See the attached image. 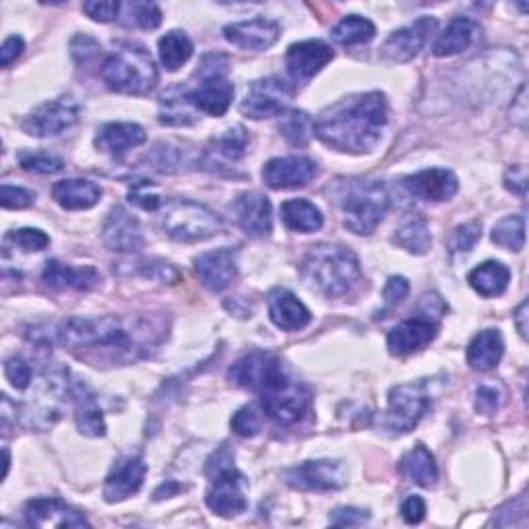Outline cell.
<instances>
[{"instance_id": "cell-1", "label": "cell", "mask_w": 529, "mask_h": 529, "mask_svg": "<svg viewBox=\"0 0 529 529\" xmlns=\"http://www.w3.org/2000/svg\"><path fill=\"white\" fill-rule=\"evenodd\" d=\"M387 127V100L381 91L360 93L333 104L315 122V135L341 153H368Z\"/></svg>"}, {"instance_id": "cell-2", "label": "cell", "mask_w": 529, "mask_h": 529, "mask_svg": "<svg viewBox=\"0 0 529 529\" xmlns=\"http://www.w3.org/2000/svg\"><path fill=\"white\" fill-rule=\"evenodd\" d=\"M31 339L46 341V344H60L69 350H104L129 358L141 350L135 344V331L120 317H71L52 325L48 331H36Z\"/></svg>"}, {"instance_id": "cell-3", "label": "cell", "mask_w": 529, "mask_h": 529, "mask_svg": "<svg viewBox=\"0 0 529 529\" xmlns=\"http://www.w3.org/2000/svg\"><path fill=\"white\" fill-rule=\"evenodd\" d=\"M304 282L327 298H344L362 284V269L350 248L319 244L302 261Z\"/></svg>"}, {"instance_id": "cell-4", "label": "cell", "mask_w": 529, "mask_h": 529, "mask_svg": "<svg viewBox=\"0 0 529 529\" xmlns=\"http://www.w3.org/2000/svg\"><path fill=\"white\" fill-rule=\"evenodd\" d=\"M337 203L344 211V226L358 236H370L389 209V193L383 180L354 178L339 184Z\"/></svg>"}, {"instance_id": "cell-5", "label": "cell", "mask_w": 529, "mask_h": 529, "mask_svg": "<svg viewBox=\"0 0 529 529\" xmlns=\"http://www.w3.org/2000/svg\"><path fill=\"white\" fill-rule=\"evenodd\" d=\"M108 89L129 96H145L158 85V69L151 54L137 44H122L114 50L100 69Z\"/></svg>"}, {"instance_id": "cell-6", "label": "cell", "mask_w": 529, "mask_h": 529, "mask_svg": "<svg viewBox=\"0 0 529 529\" xmlns=\"http://www.w3.org/2000/svg\"><path fill=\"white\" fill-rule=\"evenodd\" d=\"M182 93L195 110L209 116H224L234 98V87L228 79V58L207 54L197 71L195 87L182 89Z\"/></svg>"}, {"instance_id": "cell-7", "label": "cell", "mask_w": 529, "mask_h": 529, "mask_svg": "<svg viewBox=\"0 0 529 529\" xmlns=\"http://www.w3.org/2000/svg\"><path fill=\"white\" fill-rule=\"evenodd\" d=\"M205 472L211 478V488L205 496L207 507L220 517H236L244 513L248 507L244 494L246 480L234 468V461L228 449H220L215 455H211Z\"/></svg>"}, {"instance_id": "cell-8", "label": "cell", "mask_w": 529, "mask_h": 529, "mask_svg": "<svg viewBox=\"0 0 529 529\" xmlns=\"http://www.w3.org/2000/svg\"><path fill=\"white\" fill-rule=\"evenodd\" d=\"M160 224L166 236L184 244L201 242L222 232L220 215L189 199H174L166 203L160 215Z\"/></svg>"}, {"instance_id": "cell-9", "label": "cell", "mask_w": 529, "mask_h": 529, "mask_svg": "<svg viewBox=\"0 0 529 529\" xmlns=\"http://www.w3.org/2000/svg\"><path fill=\"white\" fill-rule=\"evenodd\" d=\"M432 406L428 381L403 383L389 391V406L381 418V426L391 434H406L418 426Z\"/></svg>"}, {"instance_id": "cell-10", "label": "cell", "mask_w": 529, "mask_h": 529, "mask_svg": "<svg viewBox=\"0 0 529 529\" xmlns=\"http://www.w3.org/2000/svg\"><path fill=\"white\" fill-rule=\"evenodd\" d=\"M228 379L236 387L265 395L275 391L277 387L286 385L292 377L288 375L282 360H279L275 354L255 350L251 354L242 356L236 364H232Z\"/></svg>"}, {"instance_id": "cell-11", "label": "cell", "mask_w": 529, "mask_h": 529, "mask_svg": "<svg viewBox=\"0 0 529 529\" xmlns=\"http://www.w3.org/2000/svg\"><path fill=\"white\" fill-rule=\"evenodd\" d=\"M294 96V89L279 77H265L248 85L240 102V112L246 118L263 120L286 114Z\"/></svg>"}, {"instance_id": "cell-12", "label": "cell", "mask_w": 529, "mask_h": 529, "mask_svg": "<svg viewBox=\"0 0 529 529\" xmlns=\"http://www.w3.org/2000/svg\"><path fill=\"white\" fill-rule=\"evenodd\" d=\"M284 480L298 490H337L348 484V470L341 461L331 459H317V461H304L296 468L284 472Z\"/></svg>"}, {"instance_id": "cell-13", "label": "cell", "mask_w": 529, "mask_h": 529, "mask_svg": "<svg viewBox=\"0 0 529 529\" xmlns=\"http://www.w3.org/2000/svg\"><path fill=\"white\" fill-rule=\"evenodd\" d=\"M79 120V104L73 98L46 102L23 120V131L31 137H56Z\"/></svg>"}, {"instance_id": "cell-14", "label": "cell", "mask_w": 529, "mask_h": 529, "mask_svg": "<svg viewBox=\"0 0 529 529\" xmlns=\"http://www.w3.org/2000/svg\"><path fill=\"white\" fill-rule=\"evenodd\" d=\"M308 401H310L308 389L294 379H290L286 385L277 387L271 393L261 395L263 412L269 418H273L277 424L284 426L296 424L306 414Z\"/></svg>"}, {"instance_id": "cell-15", "label": "cell", "mask_w": 529, "mask_h": 529, "mask_svg": "<svg viewBox=\"0 0 529 529\" xmlns=\"http://www.w3.org/2000/svg\"><path fill=\"white\" fill-rule=\"evenodd\" d=\"M333 50L321 40H306L292 44L286 54V67L294 83L306 85L315 75H319L333 60Z\"/></svg>"}, {"instance_id": "cell-16", "label": "cell", "mask_w": 529, "mask_h": 529, "mask_svg": "<svg viewBox=\"0 0 529 529\" xmlns=\"http://www.w3.org/2000/svg\"><path fill=\"white\" fill-rule=\"evenodd\" d=\"M317 164L304 155L275 158L263 166V180L273 191H288L306 186L317 176Z\"/></svg>"}, {"instance_id": "cell-17", "label": "cell", "mask_w": 529, "mask_h": 529, "mask_svg": "<svg viewBox=\"0 0 529 529\" xmlns=\"http://www.w3.org/2000/svg\"><path fill=\"white\" fill-rule=\"evenodd\" d=\"M437 29V19L420 17L412 25L401 27L385 40L381 46V56L391 62H408L424 48L428 36Z\"/></svg>"}, {"instance_id": "cell-18", "label": "cell", "mask_w": 529, "mask_h": 529, "mask_svg": "<svg viewBox=\"0 0 529 529\" xmlns=\"http://www.w3.org/2000/svg\"><path fill=\"white\" fill-rule=\"evenodd\" d=\"M102 238L114 253H137L145 242L137 217L120 205L108 213L102 228Z\"/></svg>"}, {"instance_id": "cell-19", "label": "cell", "mask_w": 529, "mask_h": 529, "mask_svg": "<svg viewBox=\"0 0 529 529\" xmlns=\"http://www.w3.org/2000/svg\"><path fill=\"white\" fill-rule=\"evenodd\" d=\"M23 517L31 527H89L83 513L56 499V496L29 501L23 509Z\"/></svg>"}, {"instance_id": "cell-20", "label": "cell", "mask_w": 529, "mask_h": 529, "mask_svg": "<svg viewBox=\"0 0 529 529\" xmlns=\"http://www.w3.org/2000/svg\"><path fill=\"white\" fill-rule=\"evenodd\" d=\"M437 333H439L437 321L418 313L416 317L399 323L387 335V346L393 356H408L428 346L430 341L437 337Z\"/></svg>"}, {"instance_id": "cell-21", "label": "cell", "mask_w": 529, "mask_h": 529, "mask_svg": "<svg viewBox=\"0 0 529 529\" xmlns=\"http://www.w3.org/2000/svg\"><path fill=\"white\" fill-rule=\"evenodd\" d=\"M279 34H282L279 23L265 17H255L224 27V36L232 46L253 52L269 50L279 40Z\"/></svg>"}, {"instance_id": "cell-22", "label": "cell", "mask_w": 529, "mask_h": 529, "mask_svg": "<svg viewBox=\"0 0 529 529\" xmlns=\"http://www.w3.org/2000/svg\"><path fill=\"white\" fill-rule=\"evenodd\" d=\"M403 186H406V191L416 199L441 203V201H449L451 197H455L459 182L451 170L430 168L414 176L403 178Z\"/></svg>"}, {"instance_id": "cell-23", "label": "cell", "mask_w": 529, "mask_h": 529, "mask_svg": "<svg viewBox=\"0 0 529 529\" xmlns=\"http://www.w3.org/2000/svg\"><path fill=\"white\" fill-rule=\"evenodd\" d=\"M195 271L199 275V282L211 290L222 292L238 275V261L236 251L232 248H220V251H211L195 259Z\"/></svg>"}, {"instance_id": "cell-24", "label": "cell", "mask_w": 529, "mask_h": 529, "mask_svg": "<svg viewBox=\"0 0 529 529\" xmlns=\"http://www.w3.org/2000/svg\"><path fill=\"white\" fill-rule=\"evenodd\" d=\"M234 213L238 226L251 238H265L271 234L273 217H271V203L265 195L251 191L242 193L234 203Z\"/></svg>"}, {"instance_id": "cell-25", "label": "cell", "mask_w": 529, "mask_h": 529, "mask_svg": "<svg viewBox=\"0 0 529 529\" xmlns=\"http://www.w3.org/2000/svg\"><path fill=\"white\" fill-rule=\"evenodd\" d=\"M69 393H71L73 403H75V422H77L79 432L85 434V437H93V439L104 437L106 420H104V414H102L96 393H93L91 387L81 379L71 381Z\"/></svg>"}, {"instance_id": "cell-26", "label": "cell", "mask_w": 529, "mask_h": 529, "mask_svg": "<svg viewBox=\"0 0 529 529\" xmlns=\"http://www.w3.org/2000/svg\"><path fill=\"white\" fill-rule=\"evenodd\" d=\"M147 474V463L141 457H129L116 465V470L106 478L104 499L108 503H122L139 492Z\"/></svg>"}, {"instance_id": "cell-27", "label": "cell", "mask_w": 529, "mask_h": 529, "mask_svg": "<svg viewBox=\"0 0 529 529\" xmlns=\"http://www.w3.org/2000/svg\"><path fill=\"white\" fill-rule=\"evenodd\" d=\"M42 282L50 290H79L87 292L93 290L100 282L102 277L93 267H71L60 261H48L42 273Z\"/></svg>"}, {"instance_id": "cell-28", "label": "cell", "mask_w": 529, "mask_h": 529, "mask_svg": "<svg viewBox=\"0 0 529 529\" xmlns=\"http://www.w3.org/2000/svg\"><path fill=\"white\" fill-rule=\"evenodd\" d=\"M269 317L273 325L284 331H300L313 319L310 310L284 288H275L269 294Z\"/></svg>"}, {"instance_id": "cell-29", "label": "cell", "mask_w": 529, "mask_h": 529, "mask_svg": "<svg viewBox=\"0 0 529 529\" xmlns=\"http://www.w3.org/2000/svg\"><path fill=\"white\" fill-rule=\"evenodd\" d=\"M102 195H104L102 186L96 182H91V180H85V178L60 180L54 184V189H52L54 201L62 209H69V211L89 209L96 203H100Z\"/></svg>"}, {"instance_id": "cell-30", "label": "cell", "mask_w": 529, "mask_h": 529, "mask_svg": "<svg viewBox=\"0 0 529 529\" xmlns=\"http://www.w3.org/2000/svg\"><path fill=\"white\" fill-rule=\"evenodd\" d=\"M147 141V135L143 127L135 122H108L98 131L96 145L98 149L120 158V155L127 153L133 147H139Z\"/></svg>"}, {"instance_id": "cell-31", "label": "cell", "mask_w": 529, "mask_h": 529, "mask_svg": "<svg viewBox=\"0 0 529 529\" xmlns=\"http://www.w3.org/2000/svg\"><path fill=\"white\" fill-rule=\"evenodd\" d=\"M480 25L470 17H455L443 34L432 44V54L439 58L455 56L463 50H468L476 40Z\"/></svg>"}, {"instance_id": "cell-32", "label": "cell", "mask_w": 529, "mask_h": 529, "mask_svg": "<svg viewBox=\"0 0 529 529\" xmlns=\"http://www.w3.org/2000/svg\"><path fill=\"white\" fill-rule=\"evenodd\" d=\"M505 354V341L499 329L480 331L468 346V364L474 370L488 372L501 362Z\"/></svg>"}, {"instance_id": "cell-33", "label": "cell", "mask_w": 529, "mask_h": 529, "mask_svg": "<svg viewBox=\"0 0 529 529\" xmlns=\"http://www.w3.org/2000/svg\"><path fill=\"white\" fill-rule=\"evenodd\" d=\"M282 220L288 230L313 234L323 228L321 209L306 199H290L282 205Z\"/></svg>"}, {"instance_id": "cell-34", "label": "cell", "mask_w": 529, "mask_h": 529, "mask_svg": "<svg viewBox=\"0 0 529 529\" xmlns=\"http://www.w3.org/2000/svg\"><path fill=\"white\" fill-rule=\"evenodd\" d=\"M399 470L410 482H416L424 488L434 486L439 480L437 463H434L432 453L424 445H418L410 453L403 455V459L399 463Z\"/></svg>"}, {"instance_id": "cell-35", "label": "cell", "mask_w": 529, "mask_h": 529, "mask_svg": "<svg viewBox=\"0 0 529 529\" xmlns=\"http://www.w3.org/2000/svg\"><path fill=\"white\" fill-rule=\"evenodd\" d=\"M509 279H511V271L503 263L486 261L470 273L468 282L480 296L492 298V296H501L507 290Z\"/></svg>"}, {"instance_id": "cell-36", "label": "cell", "mask_w": 529, "mask_h": 529, "mask_svg": "<svg viewBox=\"0 0 529 529\" xmlns=\"http://www.w3.org/2000/svg\"><path fill=\"white\" fill-rule=\"evenodd\" d=\"M377 34V27L372 21L360 17V15H348L341 19L333 29H331V38L333 42L341 46H358L366 44Z\"/></svg>"}, {"instance_id": "cell-37", "label": "cell", "mask_w": 529, "mask_h": 529, "mask_svg": "<svg viewBox=\"0 0 529 529\" xmlns=\"http://www.w3.org/2000/svg\"><path fill=\"white\" fill-rule=\"evenodd\" d=\"M160 122L170 127H189L197 122L195 108L186 102L182 89H170L160 98Z\"/></svg>"}, {"instance_id": "cell-38", "label": "cell", "mask_w": 529, "mask_h": 529, "mask_svg": "<svg viewBox=\"0 0 529 529\" xmlns=\"http://www.w3.org/2000/svg\"><path fill=\"white\" fill-rule=\"evenodd\" d=\"M393 242L397 246H401L403 251H408L412 255H426L430 251V244H432V236H430L426 220H422V217L408 220L395 232Z\"/></svg>"}, {"instance_id": "cell-39", "label": "cell", "mask_w": 529, "mask_h": 529, "mask_svg": "<svg viewBox=\"0 0 529 529\" xmlns=\"http://www.w3.org/2000/svg\"><path fill=\"white\" fill-rule=\"evenodd\" d=\"M193 56V42L184 31H170L160 40V60L166 71H178Z\"/></svg>"}, {"instance_id": "cell-40", "label": "cell", "mask_w": 529, "mask_h": 529, "mask_svg": "<svg viewBox=\"0 0 529 529\" xmlns=\"http://www.w3.org/2000/svg\"><path fill=\"white\" fill-rule=\"evenodd\" d=\"M279 131H282L284 139L294 147H304L310 137L315 133V122L302 110L288 112L282 122H279Z\"/></svg>"}, {"instance_id": "cell-41", "label": "cell", "mask_w": 529, "mask_h": 529, "mask_svg": "<svg viewBox=\"0 0 529 529\" xmlns=\"http://www.w3.org/2000/svg\"><path fill=\"white\" fill-rule=\"evenodd\" d=\"M492 242L507 248V251H521L525 246V217L509 215L501 220L492 230Z\"/></svg>"}, {"instance_id": "cell-42", "label": "cell", "mask_w": 529, "mask_h": 529, "mask_svg": "<svg viewBox=\"0 0 529 529\" xmlns=\"http://www.w3.org/2000/svg\"><path fill=\"white\" fill-rule=\"evenodd\" d=\"M122 21L141 29H155L162 23V11L155 3H127L122 5Z\"/></svg>"}, {"instance_id": "cell-43", "label": "cell", "mask_w": 529, "mask_h": 529, "mask_svg": "<svg viewBox=\"0 0 529 529\" xmlns=\"http://www.w3.org/2000/svg\"><path fill=\"white\" fill-rule=\"evenodd\" d=\"M246 143H248L246 131L242 127H232L222 137L213 139V151L215 155H220V158L236 162L244 155Z\"/></svg>"}, {"instance_id": "cell-44", "label": "cell", "mask_w": 529, "mask_h": 529, "mask_svg": "<svg viewBox=\"0 0 529 529\" xmlns=\"http://www.w3.org/2000/svg\"><path fill=\"white\" fill-rule=\"evenodd\" d=\"M507 391L501 383H484L476 389V412L482 416H494L505 406Z\"/></svg>"}, {"instance_id": "cell-45", "label": "cell", "mask_w": 529, "mask_h": 529, "mask_svg": "<svg viewBox=\"0 0 529 529\" xmlns=\"http://www.w3.org/2000/svg\"><path fill=\"white\" fill-rule=\"evenodd\" d=\"M5 244H11L23 253H40L50 244V236L36 228H21L7 234Z\"/></svg>"}, {"instance_id": "cell-46", "label": "cell", "mask_w": 529, "mask_h": 529, "mask_svg": "<svg viewBox=\"0 0 529 529\" xmlns=\"http://www.w3.org/2000/svg\"><path fill=\"white\" fill-rule=\"evenodd\" d=\"M232 430L242 439H253L263 428V418L255 406H244L232 416Z\"/></svg>"}, {"instance_id": "cell-47", "label": "cell", "mask_w": 529, "mask_h": 529, "mask_svg": "<svg viewBox=\"0 0 529 529\" xmlns=\"http://www.w3.org/2000/svg\"><path fill=\"white\" fill-rule=\"evenodd\" d=\"M19 164L23 170L36 174H56L65 168V162L50 153H21Z\"/></svg>"}, {"instance_id": "cell-48", "label": "cell", "mask_w": 529, "mask_h": 529, "mask_svg": "<svg viewBox=\"0 0 529 529\" xmlns=\"http://www.w3.org/2000/svg\"><path fill=\"white\" fill-rule=\"evenodd\" d=\"M129 201L145 211H158L162 205V195L158 191V186L149 180H139L131 186L129 191Z\"/></svg>"}, {"instance_id": "cell-49", "label": "cell", "mask_w": 529, "mask_h": 529, "mask_svg": "<svg viewBox=\"0 0 529 529\" xmlns=\"http://www.w3.org/2000/svg\"><path fill=\"white\" fill-rule=\"evenodd\" d=\"M480 236H482V224L480 222H468L453 232V236L449 240V248L453 253H468L476 246Z\"/></svg>"}, {"instance_id": "cell-50", "label": "cell", "mask_w": 529, "mask_h": 529, "mask_svg": "<svg viewBox=\"0 0 529 529\" xmlns=\"http://www.w3.org/2000/svg\"><path fill=\"white\" fill-rule=\"evenodd\" d=\"M5 377L17 391H23L31 385L34 372H31V366L23 358L15 356V358H9L5 364Z\"/></svg>"}, {"instance_id": "cell-51", "label": "cell", "mask_w": 529, "mask_h": 529, "mask_svg": "<svg viewBox=\"0 0 529 529\" xmlns=\"http://www.w3.org/2000/svg\"><path fill=\"white\" fill-rule=\"evenodd\" d=\"M122 5L114 3V0H91V3L83 5V11L87 17H91L93 21H100V23H110L114 19H118Z\"/></svg>"}, {"instance_id": "cell-52", "label": "cell", "mask_w": 529, "mask_h": 529, "mask_svg": "<svg viewBox=\"0 0 529 529\" xmlns=\"http://www.w3.org/2000/svg\"><path fill=\"white\" fill-rule=\"evenodd\" d=\"M36 195L21 189V186H11V184H3V191H0V203H3L5 209H25L31 203H34Z\"/></svg>"}, {"instance_id": "cell-53", "label": "cell", "mask_w": 529, "mask_h": 529, "mask_svg": "<svg viewBox=\"0 0 529 529\" xmlns=\"http://www.w3.org/2000/svg\"><path fill=\"white\" fill-rule=\"evenodd\" d=\"M410 292V284H408V279L406 277H401V275H393L389 277V282L383 290V298H385V310H391L395 308L397 304L403 302V298L408 296Z\"/></svg>"}, {"instance_id": "cell-54", "label": "cell", "mask_w": 529, "mask_h": 529, "mask_svg": "<svg viewBox=\"0 0 529 529\" xmlns=\"http://www.w3.org/2000/svg\"><path fill=\"white\" fill-rule=\"evenodd\" d=\"M145 277L149 279H158L162 284H176L180 282V271L170 265V263H162V261H151V263H143V271Z\"/></svg>"}, {"instance_id": "cell-55", "label": "cell", "mask_w": 529, "mask_h": 529, "mask_svg": "<svg viewBox=\"0 0 529 529\" xmlns=\"http://www.w3.org/2000/svg\"><path fill=\"white\" fill-rule=\"evenodd\" d=\"M71 52H73V58L79 62V65H89L91 60L98 58L100 44L89 36H77L71 42Z\"/></svg>"}, {"instance_id": "cell-56", "label": "cell", "mask_w": 529, "mask_h": 529, "mask_svg": "<svg viewBox=\"0 0 529 529\" xmlns=\"http://www.w3.org/2000/svg\"><path fill=\"white\" fill-rule=\"evenodd\" d=\"M153 164L162 172H174L180 164V149L172 145H158L153 153Z\"/></svg>"}, {"instance_id": "cell-57", "label": "cell", "mask_w": 529, "mask_h": 529, "mask_svg": "<svg viewBox=\"0 0 529 529\" xmlns=\"http://www.w3.org/2000/svg\"><path fill=\"white\" fill-rule=\"evenodd\" d=\"M329 521L331 525H337V527H354V525H362L364 521H368V513L362 509H354V507H339L331 513Z\"/></svg>"}, {"instance_id": "cell-58", "label": "cell", "mask_w": 529, "mask_h": 529, "mask_svg": "<svg viewBox=\"0 0 529 529\" xmlns=\"http://www.w3.org/2000/svg\"><path fill=\"white\" fill-rule=\"evenodd\" d=\"M505 186L511 193H515L523 199L527 195V172H525V168L523 166H511L505 174Z\"/></svg>"}, {"instance_id": "cell-59", "label": "cell", "mask_w": 529, "mask_h": 529, "mask_svg": "<svg viewBox=\"0 0 529 529\" xmlns=\"http://www.w3.org/2000/svg\"><path fill=\"white\" fill-rule=\"evenodd\" d=\"M424 515H426V505H424V501L420 499L418 494L408 496V499L403 501V505H401V517L406 519L408 523H412V525L414 523H420L424 519Z\"/></svg>"}, {"instance_id": "cell-60", "label": "cell", "mask_w": 529, "mask_h": 529, "mask_svg": "<svg viewBox=\"0 0 529 529\" xmlns=\"http://www.w3.org/2000/svg\"><path fill=\"white\" fill-rule=\"evenodd\" d=\"M25 50V42L23 38L19 36H11L5 40L3 48H0V65H3L5 69L11 67V62L17 60L21 56V52Z\"/></svg>"}, {"instance_id": "cell-61", "label": "cell", "mask_w": 529, "mask_h": 529, "mask_svg": "<svg viewBox=\"0 0 529 529\" xmlns=\"http://www.w3.org/2000/svg\"><path fill=\"white\" fill-rule=\"evenodd\" d=\"M525 118H527V100H525V85H523L517 100L513 102V120H517L521 127H525Z\"/></svg>"}, {"instance_id": "cell-62", "label": "cell", "mask_w": 529, "mask_h": 529, "mask_svg": "<svg viewBox=\"0 0 529 529\" xmlns=\"http://www.w3.org/2000/svg\"><path fill=\"white\" fill-rule=\"evenodd\" d=\"M515 325L523 339H527V302H521V306L515 310Z\"/></svg>"}, {"instance_id": "cell-63", "label": "cell", "mask_w": 529, "mask_h": 529, "mask_svg": "<svg viewBox=\"0 0 529 529\" xmlns=\"http://www.w3.org/2000/svg\"><path fill=\"white\" fill-rule=\"evenodd\" d=\"M172 490H180V486L178 484H172V482H168V486L164 484L160 490H155V501L164 499V494H172Z\"/></svg>"}]
</instances>
